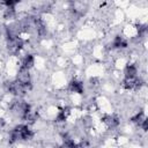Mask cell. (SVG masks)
<instances>
[{"label":"cell","instance_id":"1","mask_svg":"<svg viewBox=\"0 0 148 148\" xmlns=\"http://www.w3.org/2000/svg\"><path fill=\"white\" fill-rule=\"evenodd\" d=\"M34 136V132L29 128L28 125L20 124L16 125L9 133V142L14 143L17 140H30Z\"/></svg>","mask_w":148,"mask_h":148},{"label":"cell","instance_id":"2","mask_svg":"<svg viewBox=\"0 0 148 148\" xmlns=\"http://www.w3.org/2000/svg\"><path fill=\"white\" fill-rule=\"evenodd\" d=\"M16 80L25 88V89H30L31 88V77L29 74V69L24 68V67H20L18 72H17V76Z\"/></svg>","mask_w":148,"mask_h":148},{"label":"cell","instance_id":"3","mask_svg":"<svg viewBox=\"0 0 148 148\" xmlns=\"http://www.w3.org/2000/svg\"><path fill=\"white\" fill-rule=\"evenodd\" d=\"M7 91L15 96H23L25 94L27 89L17 80H15V81H10L7 83Z\"/></svg>","mask_w":148,"mask_h":148},{"label":"cell","instance_id":"4","mask_svg":"<svg viewBox=\"0 0 148 148\" xmlns=\"http://www.w3.org/2000/svg\"><path fill=\"white\" fill-rule=\"evenodd\" d=\"M23 44H24V40L18 37V36H15V37H12V38H8V42H7V47L10 52H18L22 47H23Z\"/></svg>","mask_w":148,"mask_h":148},{"label":"cell","instance_id":"5","mask_svg":"<svg viewBox=\"0 0 148 148\" xmlns=\"http://www.w3.org/2000/svg\"><path fill=\"white\" fill-rule=\"evenodd\" d=\"M102 121H103L109 128H114V127H117V126L119 125V123H120L119 118H118L117 116H114V114H105V116H103Z\"/></svg>","mask_w":148,"mask_h":148},{"label":"cell","instance_id":"6","mask_svg":"<svg viewBox=\"0 0 148 148\" xmlns=\"http://www.w3.org/2000/svg\"><path fill=\"white\" fill-rule=\"evenodd\" d=\"M68 89L72 91V92H75V94H83L84 91V87H83V83L79 80H72L69 82V86H68Z\"/></svg>","mask_w":148,"mask_h":148},{"label":"cell","instance_id":"7","mask_svg":"<svg viewBox=\"0 0 148 148\" xmlns=\"http://www.w3.org/2000/svg\"><path fill=\"white\" fill-rule=\"evenodd\" d=\"M125 79H135L138 75V68L133 64H127L125 69H124Z\"/></svg>","mask_w":148,"mask_h":148},{"label":"cell","instance_id":"8","mask_svg":"<svg viewBox=\"0 0 148 148\" xmlns=\"http://www.w3.org/2000/svg\"><path fill=\"white\" fill-rule=\"evenodd\" d=\"M126 46H127V40L120 35H117L111 43V49H124Z\"/></svg>","mask_w":148,"mask_h":148},{"label":"cell","instance_id":"9","mask_svg":"<svg viewBox=\"0 0 148 148\" xmlns=\"http://www.w3.org/2000/svg\"><path fill=\"white\" fill-rule=\"evenodd\" d=\"M34 65H35V57L32 54H30V53L25 54L23 60H22V65L21 66L27 68V69H31L34 67Z\"/></svg>","mask_w":148,"mask_h":148},{"label":"cell","instance_id":"10","mask_svg":"<svg viewBox=\"0 0 148 148\" xmlns=\"http://www.w3.org/2000/svg\"><path fill=\"white\" fill-rule=\"evenodd\" d=\"M68 116V109H62L56 116V123H65Z\"/></svg>","mask_w":148,"mask_h":148},{"label":"cell","instance_id":"11","mask_svg":"<svg viewBox=\"0 0 148 148\" xmlns=\"http://www.w3.org/2000/svg\"><path fill=\"white\" fill-rule=\"evenodd\" d=\"M146 118V116H145V112L143 111H139L138 113H135L132 118H131V121L132 123H134V124H138V125H140V123L143 120Z\"/></svg>","mask_w":148,"mask_h":148},{"label":"cell","instance_id":"12","mask_svg":"<svg viewBox=\"0 0 148 148\" xmlns=\"http://www.w3.org/2000/svg\"><path fill=\"white\" fill-rule=\"evenodd\" d=\"M136 79V77H135ZM135 79H124L123 81V87L127 90L130 89H134V84H135Z\"/></svg>","mask_w":148,"mask_h":148},{"label":"cell","instance_id":"13","mask_svg":"<svg viewBox=\"0 0 148 148\" xmlns=\"http://www.w3.org/2000/svg\"><path fill=\"white\" fill-rule=\"evenodd\" d=\"M14 15H15V9H14V7H7V9L5 10V14H3L5 18H12Z\"/></svg>","mask_w":148,"mask_h":148},{"label":"cell","instance_id":"14","mask_svg":"<svg viewBox=\"0 0 148 148\" xmlns=\"http://www.w3.org/2000/svg\"><path fill=\"white\" fill-rule=\"evenodd\" d=\"M21 0H1V3L5 5L6 7H14L15 5H17Z\"/></svg>","mask_w":148,"mask_h":148},{"label":"cell","instance_id":"15","mask_svg":"<svg viewBox=\"0 0 148 148\" xmlns=\"http://www.w3.org/2000/svg\"><path fill=\"white\" fill-rule=\"evenodd\" d=\"M136 30H138L139 36H143V35H146V32H147V25H146V24H138Z\"/></svg>","mask_w":148,"mask_h":148},{"label":"cell","instance_id":"16","mask_svg":"<svg viewBox=\"0 0 148 148\" xmlns=\"http://www.w3.org/2000/svg\"><path fill=\"white\" fill-rule=\"evenodd\" d=\"M64 146H66V147H75V146H77L71 138H65L64 139Z\"/></svg>","mask_w":148,"mask_h":148},{"label":"cell","instance_id":"17","mask_svg":"<svg viewBox=\"0 0 148 148\" xmlns=\"http://www.w3.org/2000/svg\"><path fill=\"white\" fill-rule=\"evenodd\" d=\"M139 126H140V127H141V128H142L145 132L148 130V119H147V117H146V118H145V119H143V120L140 123V125H139Z\"/></svg>","mask_w":148,"mask_h":148},{"label":"cell","instance_id":"18","mask_svg":"<svg viewBox=\"0 0 148 148\" xmlns=\"http://www.w3.org/2000/svg\"><path fill=\"white\" fill-rule=\"evenodd\" d=\"M5 125H6V121H5V119H3V118H0V128H2Z\"/></svg>","mask_w":148,"mask_h":148},{"label":"cell","instance_id":"19","mask_svg":"<svg viewBox=\"0 0 148 148\" xmlns=\"http://www.w3.org/2000/svg\"><path fill=\"white\" fill-rule=\"evenodd\" d=\"M79 1H81V0H69V2H71V3H74V5L77 3Z\"/></svg>","mask_w":148,"mask_h":148}]
</instances>
